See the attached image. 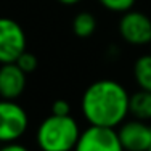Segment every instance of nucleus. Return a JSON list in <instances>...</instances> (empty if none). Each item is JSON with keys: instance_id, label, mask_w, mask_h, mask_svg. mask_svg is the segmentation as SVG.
<instances>
[{"instance_id": "1", "label": "nucleus", "mask_w": 151, "mask_h": 151, "mask_svg": "<svg viewBox=\"0 0 151 151\" xmlns=\"http://www.w3.org/2000/svg\"><path fill=\"white\" fill-rule=\"evenodd\" d=\"M130 93L117 81L100 79L82 93L81 111L88 125L117 129L129 116Z\"/></svg>"}, {"instance_id": "2", "label": "nucleus", "mask_w": 151, "mask_h": 151, "mask_svg": "<svg viewBox=\"0 0 151 151\" xmlns=\"http://www.w3.org/2000/svg\"><path fill=\"white\" fill-rule=\"evenodd\" d=\"M82 130L73 116L50 114L39 124L35 142L40 151H74Z\"/></svg>"}, {"instance_id": "3", "label": "nucleus", "mask_w": 151, "mask_h": 151, "mask_svg": "<svg viewBox=\"0 0 151 151\" xmlns=\"http://www.w3.org/2000/svg\"><path fill=\"white\" fill-rule=\"evenodd\" d=\"M29 127L26 109L12 100H0V145L18 142Z\"/></svg>"}, {"instance_id": "4", "label": "nucleus", "mask_w": 151, "mask_h": 151, "mask_svg": "<svg viewBox=\"0 0 151 151\" xmlns=\"http://www.w3.org/2000/svg\"><path fill=\"white\" fill-rule=\"evenodd\" d=\"M27 37L23 26L13 18L0 16V64H8L26 52Z\"/></svg>"}, {"instance_id": "5", "label": "nucleus", "mask_w": 151, "mask_h": 151, "mask_svg": "<svg viewBox=\"0 0 151 151\" xmlns=\"http://www.w3.org/2000/svg\"><path fill=\"white\" fill-rule=\"evenodd\" d=\"M119 35L122 40L135 47L151 45V18L138 10L122 13L119 19Z\"/></svg>"}, {"instance_id": "6", "label": "nucleus", "mask_w": 151, "mask_h": 151, "mask_svg": "<svg viewBox=\"0 0 151 151\" xmlns=\"http://www.w3.org/2000/svg\"><path fill=\"white\" fill-rule=\"evenodd\" d=\"M74 151H124L116 129L88 125L82 130Z\"/></svg>"}, {"instance_id": "7", "label": "nucleus", "mask_w": 151, "mask_h": 151, "mask_svg": "<svg viewBox=\"0 0 151 151\" xmlns=\"http://www.w3.org/2000/svg\"><path fill=\"white\" fill-rule=\"evenodd\" d=\"M124 151H148L151 148V124L145 121H124L116 129Z\"/></svg>"}, {"instance_id": "8", "label": "nucleus", "mask_w": 151, "mask_h": 151, "mask_svg": "<svg viewBox=\"0 0 151 151\" xmlns=\"http://www.w3.org/2000/svg\"><path fill=\"white\" fill-rule=\"evenodd\" d=\"M27 74L18 68L16 63L0 64V100L15 101L26 90Z\"/></svg>"}, {"instance_id": "9", "label": "nucleus", "mask_w": 151, "mask_h": 151, "mask_svg": "<svg viewBox=\"0 0 151 151\" xmlns=\"http://www.w3.org/2000/svg\"><path fill=\"white\" fill-rule=\"evenodd\" d=\"M129 116L138 121H151V92L138 88L129 98Z\"/></svg>"}, {"instance_id": "10", "label": "nucleus", "mask_w": 151, "mask_h": 151, "mask_svg": "<svg viewBox=\"0 0 151 151\" xmlns=\"http://www.w3.org/2000/svg\"><path fill=\"white\" fill-rule=\"evenodd\" d=\"M132 73L138 88L151 92V53L142 55L135 60Z\"/></svg>"}, {"instance_id": "11", "label": "nucleus", "mask_w": 151, "mask_h": 151, "mask_svg": "<svg viewBox=\"0 0 151 151\" xmlns=\"http://www.w3.org/2000/svg\"><path fill=\"white\" fill-rule=\"evenodd\" d=\"M96 31V18L90 12H81L73 19V32L79 39H88Z\"/></svg>"}, {"instance_id": "12", "label": "nucleus", "mask_w": 151, "mask_h": 151, "mask_svg": "<svg viewBox=\"0 0 151 151\" xmlns=\"http://www.w3.org/2000/svg\"><path fill=\"white\" fill-rule=\"evenodd\" d=\"M137 0H98V3L106 8L108 12H113V13H125L129 10L134 8Z\"/></svg>"}, {"instance_id": "13", "label": "nucleus", "mask_w": 151, "mask_h": 151, "mask_svg": "<svg viewBox=\"0 0 151 151\" xmlns=\"http://www.w3.org/2000/svg\"><path fill=\"white\" fill-rule=\"evenodd\" d=\"M15 63L18 64V68H19L23 73H26V74H31V73H34L35 69H37V66H39V60H37V56L34 55V53H31V52H24L23 55L18 58Z\"/></svg>"}, {"instance_id": "14", "label": "nucleus", "mask_w": 151, "mask_h": 151, "mask_svg": "<svg viewBox=\"0 0 151 151\" xmlns=\"http://www.w3.org/2000/svg\"><path fill=\"white\" fill-rule=\"evenodd\" d=\"M52 114L53 116H71V105L68 100L58 98L52 105Z\"/></svg>"}, {"instance_id": "15", "label": "nucleus", "mask_w": 151, "mask_h": 151, "mask_svg": "<svg viewBox=\"0 0 151 151\" xmlns=\"http://www.w3.org/2000/svg\"><path fill=\"white\" fill-rule=\"evenodd\" d=\"M0 151H31L27 146L21 145L19 142H13V143H5L0 146Z\"/></svg>"}, {"instance_id": "16", "label": "nucleus", "mask_w": 151, "mask_h": 151, "mask_svg": "<svg viewBox=\"0 0 151 151\" xmlns=\"http://www.w3.org/2000/svg\"><path fill=\"white\" fill-rule=\"evenodd\" d=\"M56 2H60L61 5H66V6H73V5H77V3H81L82 0H56Z\"/></svg>"}, {"instance_id": "17", "label": "nucleus", "mask_w": 151, "mask_h": 151, "mask_svg": "<svg viewBox=\"0 0 151 151\" xmlns=\"http://www.w3.org/2000/svg\"><path fill=\"white\" fill-rule=\"evenodd\" d=\"M148 151H151V148H150V150H148Z\"/></svg>"}]
</instances>
